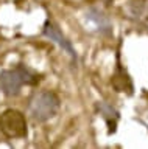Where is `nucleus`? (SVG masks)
Instances as JSON below:
<instances>
[{
    "mask_svg": "<svg viewBox=\"0 0 148 149\" xmlns=\"http://www.w3.org/2000/svg\"><path fill=\"white\" fill-rule=\"evenodd\" d=\"M44 36L47 37V39H50L52 42H55V44H56L62 51H66L72 59H76L75 48L72 47L70 40H67V37L62 34L61 30H59L53 22H50V20L45 22V25H44Z\"/></svg>",
    "mask_w": 148,
    "mask_h": 149,
    "instance_id": "nucleus-5",
    "label": "nucleus"
},
{
    "mask_svg": "<svg viewBox=\"0 0 148 149\" xmlns=\"http://www.w3.org/2000/svg\"><path fill=\"white\" fill-rule=\"evenodd\" d=\"M84 25L86 30L98 33L101 36H111V33H112V25H111L108 16H105L97 8H89L84 13Z\"/></svg>",
    "mask_w": 148,
    "mask_h": 149,
    "instance_id": "nucleus-4",
    "label": "nucleus"
},
{
    "mask_svg": "<svg viewBox=\"0 0 148 149\" xmlns=\"http://www.w3.org/2000/svg\"><path fill=\"white\" fill-rule=\"evenodd\" d=\"M97 109H98L100 115L105 118V121L108 123L109 134L115 132V127H117V121H119V112L115 110L111 104H108V102H105V101L97 102Z\"/></svg>",
    "mask_w": 148,
    "mask_h": 149,
    "instance_id": "nucleus-6",
    "label": "nucleus"
},
{
    "mask_svg": "<svg viewBox=\"0 0 148 149\" xmlns=\"http://www.w3.org/2000/svg\"><path fill=\"white\" fill-rule=\"evenodd\" d=\"M39 76L25 65H17L16 68L3 70L0 73V90L6 96H16L24 86H34Z\"/></svg>",
    "mask_w": 148,
    "mask_h": 149,
    "instance_id": "nucleus-2",
    "label": "nucleus"
},
{
    "mask_svg": "<svg viewBox=\"0 0 148 149\" xmlns=\"http://www.w3.org/2000/svg\"><path fill=\"white\" fill-rule=\"evenodd\" d=\"M61 100L52 90H41L34 93L28 102V113L34 123H45L59 112Z\"/></svg>",
    "mask_w": 148,
    "mask_h": 149,
    "instance_id": "nucleus-1",
    "label": "nucleus"
},
{
    "mask_svg": "<svg viewBox=\"0 0 148 149\" xmlns=\"http://www.w3.org/2000/svg\"><path fill=\"white\" fill-rule=\"evenodd\" d=\"M0 132L6 138H24L27 137V120L20 110L8 109L0 115Z\"/></svg>",
    "mask_w": 148,
    "mask_h": 149,
    "instance_id": "nucleus-3",
    "label": "nucleus"
},
{
    "mask_svg": "<svg viewBox=\"0 0 148 149\" xmlns=\"http://www.w3.org/2000/svg\"><path fill=\"white\" fill-rule=\"evenodd\" d=\"M112 86L117 92H128V93H133V82H131V78L128 76V73L125 70L117 65L115 68V73L112 76Z\"/></svg>",
    "mask_w": 148,
    "mask_h": 149,
    "instance_id": "nucleus-7",
    "label": "nucleus"
}]
</instances>
